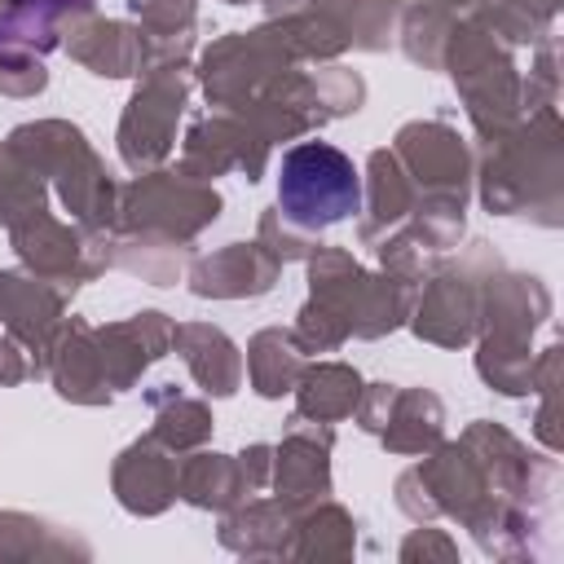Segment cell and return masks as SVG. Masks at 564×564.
I'll return each mask as SVG.
<instances>
[{"label":"cell","instance_id":"cell-1","mask_svg":"<svg viewBox=\"0 0 564 564\" xmlns=\"http://www.w3.org/2000/svg\"><path fill=\"white\" fill-rule=\"evenodd\" d=\"M278 207L300 229H326L361 207V181L344 150L326 141L295 145L278 167Z\"/></svg>","mask_w":564,"mask_h":564}]
</instances>
